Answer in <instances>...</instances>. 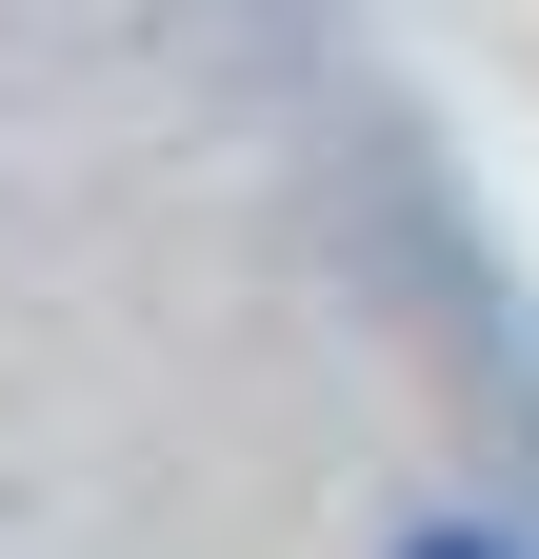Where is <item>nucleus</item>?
Here are the masks:
<instances>
[{"label": "nucleus", "instance_id": "f257e3e1", "mask_svg": "<svg viewBox=\"0 0 539 559\" xmlns=\"http://www.w3.org/2000/svg\"><path fill=\"white\" fill-rule=\"evenodd\" d=\"M399 559H519V539H480V520H440V539H399Z\"/></svg>", "mask_w": 539, "mask_h": 559}]
</instances>
